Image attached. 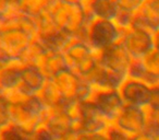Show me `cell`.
<instances>
[{
	"mask_svg": "<svg viewBox=\"0 0 159 140\" xmlns=\"http://www.w3.org/2000/svg\"><path fill=\"white\" fill-rule=\"evenodd\" d=\"M66 69L85 78L99 62V53L84 38L70 37L62 49Z\"/></svg>",
	"mask_w": 159,
	"mask_h": 140,
	"instance_id": "obj_1",
	"label": "cell"
},
{
	"mask_svg": "<svg viewBox=\"0 0 159 140\" xmlns=\"http://www.w3.org/2000/svg\"><path fill=\"white\" fill-rule=\"evenodd\" d=\"M120 43L133 59H141L154 49V32L141 23L132 21L129 27L122 30Z\"/></svg>",
	"mask_w": 159,
	"mask_h": 140,
	"instance_id": "obj_2",
	"label": "cell"
},
{
	"mask_svg": "<svg viewBox=\"0 0 159 140\" xmlns=\"http://www.w3.org/2000/svg\"><path fill=\"white\" fill-rule=\"evenodd\" d=\"M122 29L116 21L92 20L86 29L84 40L98 53L119 43Z\"/></svg>",
	"mask_w": 159,
	"mask_h": 140,
	"instance_id": "obj_3",
	"label": "cell"
},
{
	"mask_svg": "<svg viewBox=\"0 0 159 140\" xmlns=\"http://www.w3.org/2000/svg\"><path fill=\"white\" fill-rule=\"evenodd\" d=\"M111 126L124 136L133 138L146 131V117L143 107L124 105Z\"/></svg>",
	"mask_w": 159,
	"mask_h": 140,
	"instance_id": "obj_4",
	"label": "cell"
},
{
	"mask_svg": "<svg viewBox=\"0 0 159 140\" xmlns=\"http://www.w3.org/2000/svg\"><path fill=\"white\" fill-rule=\"evenodd\" d=\"M133 58L121 43H116L99 53V62L111 72L128 78Z\"/></svg>",
	"mask_w": 159,
	"mask_h": 140,
	"instance_id": "obj_5",
	"label": "cell"
},
{
	"mask_svg": "<svg viewBox=\"0 0 159 140\" xmlns=\"http://www.w3.org/2000/svg\"><path fill=\"white\" fill-rule=\"evenodd\" d=\"M87 101H89L111 125L122 107L125 105L119 90H93Z\"/></svg>",
	"mask_w": 159,
	"mask_h": 140,
	"instance_id": "obj_6",
	"label": "cell"
},
{
	"mask_svg": "<svg viewBox=\"0 0 159 140\" xmlns=\"http://www.w3.org/2000/svg\"><path fill=\"white\" fill-rule=\"evenodd\" d=\"M154 88L143 81L126 78L119 88V93L125 105L144 107L149 104Z\"/></svg>",
	"mask_w": 159,
	"mask_h": 140,
	"instance_id": "obj_7",
	"label": "cell"
},
{
	"mask_svg": "<svg viewBox=\"0 0 159 140\" xmlns=\"http://www.w3.org/2000/svg\"><path fill=\"white\" fill-rule=\"evenodd\" d=\"M83 5L93 20L116 21L120 12L116 0H86Z\"/></svg>",
	"mask_w": 159,
	"mask_h": 140,
	"instance_id": "obj_8",
	"label": "cell"
},
{
	"mask_svg": "<svg viewBox=\"0 0 159 140\" xmlns=\"http://www.w3.org/2000/svg\"><path fill=\"white\" fill-rule=\"evenodd\" d=\"M132 21L141 23L152 32L159 29V0H145L141 9L134 13Z\"/></svg>",
	"mask_w": 159,
	"mask_h": 140,
	"instance_id": "obj_9",
	"label": "cell"
},
{
	"mask_svg": "<svg viewBox=\"0 0 159 140\" xmlns=\"http://www.w3.org/2000/svg\"><path fill=\"white\" fill-rule=\"evenodd\" d=\"M120 12L128 14H134L141 9L145 0H116Z\"/></svg>",
	"mask_w": 159,
	"mask_h": 140,
	"instance_id": "obj_10",
	"label": "cell"
},
{
	"mask_svg": "<svg viewBox=\"0 0 159 140\" xmlns=\"http://www.w3.org/2000/svg\"><path fill=\"white\" fill-rule=\"evenodd\" d=\"M109 130V129H108ZM107 131H79L75 140H110Z\"/></svg>",
	"mask_w": 159,
	"mask_h": 140,
	"instance_id": "obj_11",
	"label": "cell"
},
{
	"mask_svg": "<svg viewBox=\"0 0 159 140\" xmlns=\"http://www.w3.org/2000/svg\"><path fill=\"white\" fill-rule=\"evenodd\" d=\"M108 135H109V139L110 140H130L131 139V138L124 136L123 133H121L120 131H118L117 129H115L112 126L109 128Z\"/></svg>",
	"mask_w": 159,
	"mask_h": 140,
	"instance_id": "obj_12",
	"label": "cell"
},
{
	"mask_svg": "<svg viewBox=\"0 0 159 140\" xmlns=\"http://www.w3.org/2000/svg\"><path fill=\"white\" fill-rule=\"evenodd\" d=\"M130 140H159V139L157 137H155V136L150 135L147 131H145V133H142L139 135L135 136V137L131 138Z\"/></svg>",
	"mask_w": 159,
	"mask_h": 140,
	"instance_id": "obj_13",
	"label": "cell"
},
{
	"mask_svg": "<svg viewBox=\"0 0 159 140\" xmlns=\"http://www.w3.org/2000/svg\"><path fill=\"white\" fill-rule=\"evenodd\" d=\"M154 49L159 53V29L154 32Z\"/></svg>",
	"mask_w": 159,
	"mask_h": 140,
	"instance_id": "obj_14",
	"label": "cell"
}]
</instances>
